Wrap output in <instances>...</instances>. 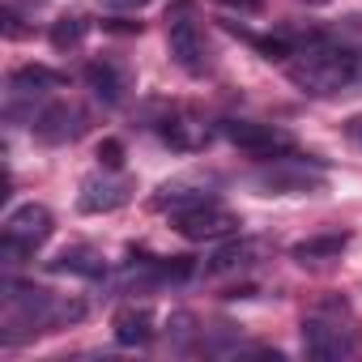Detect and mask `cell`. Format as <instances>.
<instances>
[{"label":"cell","mask_w":362,"mask_h":362,"mask_svg":"<svg viewBox=\"0 0 362 362\" xmlns=\"http://www.w3.org/2000/svg\"><path fill=\"white\" fill-rule=\"evenodd\" d=\"M166 43H170V60L192 73V77H205L209 69V47H205V35L192 18V5H175L170 18H166Z\"/></svg>","instance_id":"277c9868"},{"label":"cell","mask_w":362,"mask_h":362,"mask_svg":"<svg viewBox=\"0 0 362 362\" xmlns=\"http://www.w3.org/2000/svg\"><path fill=\"white\" fill-rule=\"evenodd\" d=\"M128 197H132V184L107 170V175L86 179V184H81V197H77V205H81V214H111V209L128 205Z\"/></svg>","instance_id":"9c48e42d"},{"label":"cell","mask_w":362,"mask_h":362,"mask_svg":"<svg viewBox=\"0 0 362 362\" xmlns=\"http://www.w3.org/2000/svg\"><path fill=\"white\" fill-rule=\"evenodd\" d=\"M286 73L311 98L349 94L354 86H362V52L315 35V39H307V43L294 47V56L286 60Z\"/></svg>","instance_id":"6da1fadb"},{"label":"cell","mask_w":362,"mask_h":362,"mask_svg":"<svg viewBox=\"0 0 362 362\" xmlns=\"http://www.w3.org/2000/svg\"><path fill=\"white\" fill-rule=\"evenodd\" d=\"M252 184L264 192V197H315L324 192V175L320 170H307L303 158H269L256 175Z\"/></svg>","instance_id":"3957f363"},{"label":"cell","mask_w":362,"mask_h":362,"mask_svg":"<svg viewBox=\"0 0 362 362\" xmlns=\"http://www.w3.org/2000/svg\"><path fill=\"white\" fill-rule=\"evenodd\" d=\"M86 128H90V119H86V111H81L77 103H52V107H43V111L35 115V136H39L43 145L77 141Z\"/></svg>","instance_id":"ba28073f"},{"label":"cell","mask_w":362,"mask_h":362,"mask_svg":"<svg viewBox=\"0 0 362 362\" xmlns=\"http://www.w3.org/2000/svg\"><path fill=\"white\" fill-rule=\"evenodd\" d=\"M226 5H235V9H247V13H256V9H260V0H226Z\"/></svg>","instance_id":"7402d4cb"},{"label":"cell","mask_w":362,"mask_h":362,"mask_svg":"<svg viewBox=\"0 0 362 362\" xmlns=\"http://www.w3.org/2000/svg\"><path fill=\"white\" fill-rule=\"evenodd\" d=\"M260 252H264V243H256V239H235V243L218 247V252L205 260V273H235V269H247V264H256Z\"/></svg>","instance_id":"5bb4252c"},{"label":"cell","mask_w":362,"mask_h":362,"mask_svg":"<svg viewBox=\"0 0 362 362\" xmlns=\"http://www.w3.org/2000/svg\"><path fill=\"white\" fill-rule=\"evenodd\" d=\"M56 222H52V209L43 205H22L5 218V243H0V256L5 264H22L26 256H35L47 239H52Z\"/></svg>","instance_id":"7a4b0ae2"},{"label":"cell","mask_w":362,"mask_h":362,"mask_svg":"<svg viewBox=\"0 0 362 362\" xmlns=\"http://www.w3.org/2000/svg\"><path fill=\"white\" fill-rule=\"evenodd\" d=\"M209 136H214V128L192 111H170L162 119V141L175 145V149H205Z\"/></svg>","instance_id":"30bf717a"},{"label":"cell","mask_w":362,"mask_h":362,"mask_svg":"<svg viewBox=\"0 0 362 362\" xmlns=\"http://www.w3.org/2000/svg\"><path fill=\"white\" fill-rule=\"evenodd\" d=\"M52 273H77V277H103V256L94 247H64L56 260H47Z\"/></svg>","instance_id":"e0dca14e"},{"label":"cell","mask_w":362,"mask_h":362,"mask_svg":"<svg viewBox=\"0 0 362 362\" xmlns=\"http://www.w3.org/2000/svg\"><path fill=\"white\" fill-rule=\"evenodd\" d=\"M205 201H214V192H205L201 179H175V184H162L158 197H153V205L158 209H170V218L184 214V209H197Z\"/></svg>","instance_id":"7c38bea8"},{"label":"cell","mask_w":362,"mask_h":362,"mask_svg":"<svg viewBox=\"0 0 362 362\" xmlns=\"http://www.w3.org/2000/svg\"><path fill=\"white\" fill-rule=\"evenodd\" d=\"M303 349H307V358L341 362V358L358 354V337H354L349 324H341L332 315H307L303 320Z\"/></svg>","instance_id":"5b68a950"},{"label":"cell","mask_w":362,"mask_h":362,"mask_svg":"<svg viewBox=\"0 0 362 362\" xmlns=\"http://www.w3.org/2000/svg\"><path fill=\"white\" fill-rule=\"evenodd\" d=\"M86 39V18H60L56 26H52V47L56 52H69V47H77Z\"/></svg>","instance_id":"ac0fdd59"},{"label":"cell","mask_w":362,"mask_h":362,"mask_svg":"<svg viewBox=\"0 0 362 362\" xmlns=\"http://www.w3.org/2000/svg\"><path fill=\"white\" fill-rule=\"evenodd\" d=\"M307 5H328V0H307Z\"/></svg>","instance_id":"603a6c76"},{"label":"cell","mask_w":362,"mask_h":362,"mask_svg":"<svg viewBox=\"0 0 362 362\" xmlns=\"http://www.w3.org/2000/svg\"><path fill=\"white\" fill-rule=\"evenodd\" d=\"M86 86H90L94 98H103L107 107H119L124 94H128V77H124V69L111 64V60H90V64H86Z\"/></svg>","instance_id":"8fae6325"},{"label":"cell","mask_w":362,"mask_h":362,"mask_svg":"<svg viewBox=\"0 0 362 362\" xmlns=\"http://www.w3.org/2000/svg\"><path fill=\"white\" fill-rule=\"evenodd\" d=\"M222 132H226V141H230V145L247 149L252 158H281V153H290V149H294L290 132H281V128H273V124L226 119V124H222Z\"/></svg>","instance_id":"52a82bcc"},{"label":"cell","mask_w":362,"mask_h":362,"mask_svg":"<svg viewBox=\"0 0 362 362\" xmlns=\"http://www.w3.org/2000/svg\"><path fill=\"white\" fill-rule=\"evenodd\" d=\"M107 5H111V9H145L149 0H107Z\"/></svg>","instance_id":"44dd1931"},{"label":"cell","mask_w":362,"mask_h":362,"mask_svg":"<svg viewBox=\"0 0 362 362\" xmlns=\"http://www.w3.org/2000/svg\"><path fill=\"white\" fill-rule=\"evenodd\" d=\"M56 86H64V77L52 73V69H43V64H26V69H18V73L9 77L13 103H18V98H35V94H47V90H56Z\"/></svg>","instance_id":"9a60e30c"},{"label":"cell","mask_w":362,"mask_h":362,"mask_svg":"<svg viewBox=\"0 0 362 362\" xmlns=\"http://www.w3.org/2000/svg\"><path fill=\"white\" fill-rule=\"evenodd\" d=\"M345 247H349V235H345V230H328V235H311V239L294 243L290 256H294L298 264H320V260H337Z\"/></svg>","instance_id":"4fadbf2b"},{"label":"cell","mask_w":362,"mask_h":362,"mask_svg":"<svg viewBox=\"0 0 362 362\" xmlns=\"http://www.w3.org/2000/svg\"><path fill=\"white\" fill-rule=\"evenodd\" d=\"M239 214H230L226 205L218 201H205L197 209H184V214H175V230L184 235L188 243H218V239H230L239 235Z\"/></svg>","instance_id":"8992f818"},{"label":"cell","mask_w":362,"mask_h":362,"mask_svg":"<svg viewBox=\"0 0 362 362\" xmlns=\"http://www.w3.org/2000/svg\"><path fill=\"white\" fill-rule=\"evenodd\" d=\"M345 136H349L354 145H362V115H354V119H345Z\"/></svg>","instance_id":"ffe728a7"},{"label":"cell","mask_w":362,"mask_h":362,"mask_svg":"<svg viewBox=\"0 0 362 362\" xmlns=\"http://www.w3.org/2000/svg\"><path fill=\"white\" fill-rule=\"evenodd\" d=\"M98 162H103V170H119L124 166V145L119 141H103L98 145Z\"/></svg>","instance_id":"d6986e66"},{"label":"cell","mask_w":362,"mask_h":362,"mask_svg":"<svg viewBox=\"0 0 362 362\" xmlns=\"http://www.w3.org/2000/svg\"><path fill=\"white\" fill-rule=\"evenodd\" d=\"M153 337V311L149 307H124L115 315V341L119 345H145Z\"/></svg>","instance_id":"2e32d148"}]
</instances>
